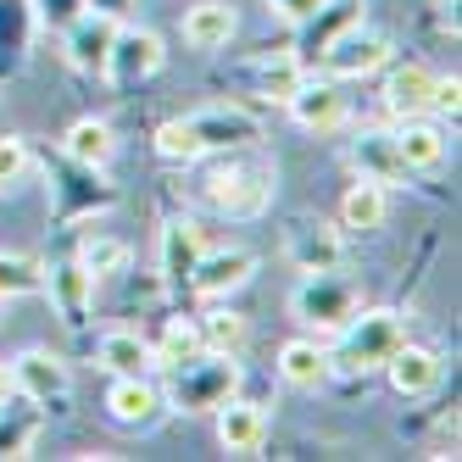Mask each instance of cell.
<instances>
[{"label": "cell", "mask_w": 462, "mask_h": 462, "mask_svg": "<svg viewBox=\"0 0 462 462\" xmlns=\"http://www.w3.org/2000/svg\"><path fill=\"white\" fill-rule=\"evenodd\" d=\"M6 395H12V368L0 362V402H6Z\"/></svg>", "instance_id": "74e56055"}, {"label": "cell", "mask_w": 462, "mask_h": 462, "mask_svg": "<svg viewBox=\"0 0 462 462\" xmlns=\"http://www.w3.org/2000/svg\"><path fill=\"white\" fill-rule=\"evenodd\" d=\"M318 61H323L328 79H368V73H379L390 61V40L374 34V28H362V23H351L346 34H335L318 51Z\"/></svg>", "instance_id": "8992f818"}, {"label": "cell", "mask_w": 462, "mask_h": 462, "mask_svg": "<svg viewBox=\"0 0 462 462\" xmlns=\"http://www.w3.org/2000/svg\"><path fill=\"white\" fill-rule=\"evenodd\" d=\"M351 23H362V0H323V6L312 12V17H301V23H295V28H301V34H295V61H301V68H307V61L328 45V40H335V34H346V28Z\"/></svg>", "instance_id": "2e32d148"}, {"label": "cell", "mask_w": 462, "mask_h": 462, "mask_svg": "<svg viewBox=\"0 0 462 462\" xmlns=\"http://www.w3.org/2000/svg\"><path fill=\"white\" fill-rule=\"evenodd\" d=\"M328 374H335V362H328V351L318 346V340H284L279 346V379L290 384V390H318Z\"/></svg>", "instance_id": "cb8c5ba5"}, {"label": "cell", "mask_w": 462, "mask_h": 462, "mask_svg": "<svg viewBox=\"0 0 462 462\" xmlns=\"http://www.w3.org/2000/svg\"><path fill=\"white\" fill-rule=\"evenodd\" d=\"M290 117L301 123V128H312V134H335V128L346 123V112H351V101H346V89H340V79H307L301 73V84L290 89Z\"/></svg>", "instance_id": "52a82bcc"}, {"label": "cell", "mask_w": 462, "mask_h": 462, "mask_svg": "<svg viewBox=\"0 0 462 462\" xmlns=\"http://www.w3.org/2000/svg\"><path fill=\"white\" fill-rule=\"evenodd\" d=\"M395 151H402V162L412 173H435L440 162H446V128L440 123H429V117H395Z\"/></svg>", "instance_id": "e0dca14e"}, {"label": "cell", "mask_w": 462, "mask_h": 462, "mask_svg": "<svg viewBox=\"0 0 462 462\" xmlns=\"http://www.w3.org/2000/svg\"><path fill=\"white\" fill-rule=\"evenodd\" d=\"M45 290V268L23 251H0V301H17V295H40Z\"/></svg>", "instance_id": "f1b7e54d"}, {"label": "cell", "mask_w": 462, "mask_h": 462, "mask_svg": "<svg viewBox=\"0 0 462 462\" xmlns=\"http://www.w3.org/2000/svg\"><path fill=\"white\" fill-rule=\"evenodd\" d=\"M251 273H256V256L228 245V251H201V262L189 268L184 284L201 295V301H223V295H235L240 284H251Z\"/></svg>", "instance_id": "9c48e42d"}, {"label": "cell", "mask_w": 462, "mask_h": 462, "mask_svg": "<svg viewBox=\"0 0 462 462\" xmlns=\"http://www.w3.org/2000/svg\"><path fill=\"white\" fill-rule=\"evenodd\" d=\"M117 40V23L101 12H79L68 28H61V45H68V61L79 73H106V56Z\"/></svg>", "instance_id": "8fae6325"}, {"label": "cell", "mask_w": 462, "mask_h": 462, "mask_svg": "<svg viewBox=\"0 0 462 462\" xmlns=\"http://www.w3.org/2000/svg\"><path fill=\"white\" fill-rule=\"evenodd\" d=\"M195 335H201V351H217V356H240L245 340H251V323L235 312V307H212L195 318Z\"/></svg>", "instance_id": "484cf974"}, {"label": "cell", "mask_w": 462, "mask_h": 462, "mask_svg": "<svg viewBox=\"0 0 462 462\" xmlns=\"http://www.w3.org/2000/svg\"><path fill=\"white\" fill-rule=\"evenodd\" d=\"M384 217H390V195H384V184L356 179V184L346 189V201H340V223L356 228V235H374V228H384Z\"/></svg>", "instance_id": "4316f807"}, {"label": "cell", "mask_w": 462, "mask_h": 462, "mask_svg": "<svg viewBox=\"0 0 462 462\" xmlns=\"http://www.w3.org/2000/svg\"><path fill=\"white\" fill-rule=\"evenodd\" d=\"M318 6H323V0H268V12L284 17V23H301V17H312Z\"/></svg>", "instance_id": "d590c367"}, {"label": "cell", "mask_w": 462, "mask_h": 462, "mask_svg": "<svg viewBox=\"0 0 462 462\" xmlns=\"http://www.w3.org/2000/svg\"><path fill=\"white\" fill-rule=\"evenodd\" d=\"M162 40L151 34V28H123L117 23V40H112V56H106V79L117 84V89H134V84H145L151 73H162Z\"/></svg>", "instance_id": "ba28073f"}, {"label": "cell", "mask_w": 462, "mask_h": 462, "mask_svg": "<svg viewBox=\"0 0 462 462\" xmlns=\"http://www.w3.org/2000/svg\"><path fill=\"white\" fill-rule=\"evenodd\" d=\"M79 12H84V0H34V17H40L45 28H56V34H61V28H68Z\"/></svg>", "instance_id": "e575fe53"}, {"label": "cell", "mask_w": 462, "mask_h": 462, "mask_svg": "<svg viewBox=\"0 0 462 462\" xmlns=\"http://www.w3.org/2000/svg\"><path fill=\"white\" fill-rule=\"evenodd\" d=\"M356 307H362V295H356L351 279H340V268L307 273L301 284H295V295H290L295 323H307V328H340Z\"/></svg>", "instance_id": "277c9868"}, {"label": "cell", "mask_w": 462, "mask_h": 462, "mask_svg": "<svg viewBox=\"0 0 462 462\" xmlns=\"http://www.w3.org/2000/svg\"><path fill=\"white\" fill-rule=\"evenodd\" d=\"M61 145H68V162H73V168H106V162L117 156L112 123H101V117H79Z\"/></svg>", "instance_id": "d4e9b609"}, {"label": "cell", "mask_w": 462, "mask_h": 462, "mask_svg": "<svg viewBox=\"0 0 462 462\" xmlns=\"http://www.w3.org/2000/svg\"><path fill=\"white\" fill-rule=\"evenodd\" d=\"M384 374H390V384H395V395H412V402H418V395H429V390H435L440 384V356L435 351H429V346H395L390 351V362H384Z\"/></svg>", "instance_id": "ac0fdd59"}, {"label": "cell", "mask_w": 462, "mask_h": 462, "mask_svg": "<svg viewBox=\"0 0 462 462\" xmlns=\"http://www.w3.org/2000/svg\"><path fill=\"white\" fill-rule=\"evenodd\" d=\"M429 106H435V73L429 68L407 61V68H395L384 79V112L390 117H429Z\"/></svg>", "instance_id": "d6986e66"}, {"label": "cell", "mask_w": 462, "mask_h": 462, "mask_svg": "<svg viewBox=\"0 0 462 462\" xmlns=\"http://www.w3.org/2000/svg\"><path fill=\"white\" fill-rule=\"evenodd\" d=\"M45 290H51L61 323H68V328H84V318H89V307H95V279L79 268V262H61V268H51V273H45Z\"/></svg>", "instance_id": "7402d4cb"}, {"label": "cell", "mask_w": 462, "mask_h": 462, "mask_svg": "<svg viewBox=\"0 0 462 462\" xmlns=\"http://www.w3.org/2000/svg\"><path fill=\"white\" fill-rule=\"evenodd\" d=\"M84 12H101V17H112V23H123L128 12H134V0H84Z\"/></svg>", "instance_id": "8d00e7d4"}, {"label": "cell", "mask_w": 462, "mask_h": 462, "mask_svg": "<svg viewBox=\"0 0 462 462\" xmlns=\"http://www.w3.org/2000/svg\"><path fill=\"white\" fill-rule=\"evenodd\" d=\"M207 201L228 217H256L273 201V168H245V162H228V168L207 173Z\"/></svg>", "instance_id": "5b68a950"}, {"label": "cell", "mask_w": 462, "mask_h": 462, "mask_svg": "<svg viewBox=\"0 0 462 462\" xmlns=\"http://www.w3.org/2000/svg\"><path fill=\"white\" fill-rule=\"evenodd\" d=\"M68 384H73V374L56 351H23L12 362V395H23V402H61Z\"/></svg>", "instance_id": "30bf717a"}, {"label": "cell", "mask_w": 462, "mask_h": 462, "mask_svg": "<svg viewBox=\"0 0 462 462\" xmlns=\"http://www.w3.org/2000/svg\"><path fill=\"white\" fill-rule=\"evenodd\" d=\"M106 412H112L123 429H151V423L162 418V390L151 384V374H145V379H112Z\"/></svg>", "instance_id": "ffe728a7"}, {"label": "cell", "mask_w": 462, "mask_h": 462, "mask_svg": "<svg viewBox=\"0 0 462 462\" xmlns=\"http://www.w3.org/2000/svg\"><path fill=\"white\" fill-rule=\"evenodd\" d=\"M201 251H207V228L195 217H173L168 228H162V251H156L162 279H168L173 290H184V279H189L195 262H201Z\"/></svg>", "instance_id": "9a60e30c"}, {"label": "cell", "mask_w": 462, "mask_h": 462, "mask_svg": "<svg viewBox=\"0 0 462 462\" xmlns=\"http://www.w3.org/2000/svg\"><path fill=\"white\" fill-rule=\"evenodd\" d=\"M235 28H240V17H235L228 0H195L184 12V45L189 51H223L235 40Z\"/></svg>", "instance_id": "44dd1931"}, {"label": "cell", "mask_w": 462, "mask_h": 462, "mask_svg": "<svg viewBox=\"0 0 462 462\" xmlns=\"http://www.w3.org/2000/svg\"><path fill=\"white\" fill-rule=\"evenodd\" d=\"M101 368L112 379H145L156 368V351H151V340L140 335V328H112V335L101 340Z\"/></svg>", "instance_id": "603a6c76"}, {"label": "cell", "mask_w": 462, "mask_h": 462, "mask_svg": "<svg viewBox=\"0 0 462 462\" xmlns=\"http://www.w3.org/2000/svg\"><path fill=\"white\" fill-rule=\"evenodd\" d=\"M151 351H156V368H173V362H184V356L201 351V335H195V323L168 318V328H162V335L151 340Z\"/></svg>", "instance_id": "4dcf8cb0"}, {"label": "cell", "mask_w": 462, "mask_h": 462, "mask_svg": "<svg viewBox=\"0 0 462 462\" xmlns=\"http://www.w3.org/2000/svg\"><path fill=\"white\" fill-rule=\"evenodd\" d=\"M28 173H34V151L6 134V140H0V189H17Z\"/></svg>", "instance_id": "d6a6232c"}, {"label": "cell", "mask_w": 462, "mask_h": 462, "mask_svg": "<svg viewBox=\"0 0 462 462\" xmlns=\"http://www.w3.org/2000/svg\"><path fill=\"white\" fill-rule=\"evenodd\" d=\"M351 162H356V179H368V184H407L412 168L402 162V151H395V134L390 128H362V134L351 140Z\"/></svg>", "instance_id": "7c38bea8"}, {"label": "cell", "mask_w": 462, "mask_h": 462, "mask_svg": "<svg viewBox=\"0 0 462 462\" xmlns=\"http://www.w3.org/2000/svg\"><path fill=\"white\" fill-rule=\"evenodd\" d=\"M79 268L89 273V279H106V273H123V262H128V245L117 240V235H101V228H95V235H84V245H79Z\"/></svg>", "instance_id": "f546056e"}, {"label": "cell", "mask_w": 462, "mask_h": 462, "mask_svg": "<svg viewBox=\"0 0 462 462\" xmlns=\"http://www.w3.org/2000/svg\"><path fill=\"white\" fill-rule=\"evenodd\" d=\"M407 340V323L402 312L390 307H356L346 323H340V346L328 351V362H335L340 374H374L390 362V351Z\"/></svg>", "instance_id": "7a4b0ae2"}, {"label": "cell", "mask_w": 462, "mask_h": 462, "mask_svg": "<svg viewBox=\"0 0 462 462\" xmlns=\"http://www.w3.org/2000/svg\"><path fill=\"white\" fill-rule=\"evenodd\" d=\"M429 112L457 123V112H462V79H457V73H446V79L435 73V106H429Z\"/></svg>", "instance_id": "836d02e7"}, {"label": "cell", "mask_w": 462, "mask_h": 462, "mask_svg": "<svg viewBox=\"0 0 462 462\" xmlns=\"http://www.w3.org/2000/svg\"><path fill=\"white\" fill-rule=\"evenodd\" d=\"M262 440H268V412L256 402H245V395H228L217 407V446L228 457H256Z\"/></svg>", "instance_id": "5bb4252c"}, {"label": "cell", "mask_w": 462, "mask_h": 462, "mask_svg": "<svg viewBox=\"0 0 462 462\" xmlns=\"http://www.w3.org/2000/svg\"><path fill=\"white\" fill-rule=\"evenodd\" d=\"M168 374H173V384H168L162 407H173V412H217L240 384L235 356H217V351H195V356L173 362Z\"/></svg>", "instance_id": "3957f363"}, {"label": "cell", "mask_w": 462, "mask_h": 462, "mask_svg": "<svg viewBox=\"0 0 462 462\" xmlns=\"http://www.w3.org/2000/svg\"><path fill=\"white\" fill-rule=\"evenodd\" d=\"M301 61H295V56H273V61H262V95H268V101H290V89L295 84H301Z\"/></svg>", "instance_id": "1f68e13d"}, {"label": "cell", "mask_w": 462, "mask_h": 462, "mask_svg": "<svg viewBox=\"0 0 462 462\" xmlns=\"http://www.w3.org/2000/svg\"><path fill=\"white\" fill-rule=\"evenodd\" d=\"M256 140V117L245 106H207L195 117H173L156 128V151L168 162H201L217 151H240Z\"/></svg>", "instance_id": "6da1fadb"}, {"label": "cell", "mask_w": 462, "mask_h": 462, "mask_svg": "<svg viewBox=\"0 0 462 462\" xmlns=\"http://www.w3.org/2000/svg\"><path fill=\"white\" fill-rule=\"evenodd\" d=\"M34 435H40V412L6 395L0 402V457H28L34 451Z\"/></svg>", "instance_id": "83f0119b"}, {"label": "cell", "mask_w": 462, "mask_h": 462, "mask_svg": "<svg viewBox=\"0 0 462 462\" xmlns=\"http://www.w3.org/2000/svg\"><path fill=\"white\" fill-rule=\"evenodd\" d=\"M284 256H290L301 273H328V268H340V262H346V240H340V228H328L323 217H318V223L307 217V223L290 228Z\"/></svg>", "instance_id": "4fadbf2b"}]
</instances>
